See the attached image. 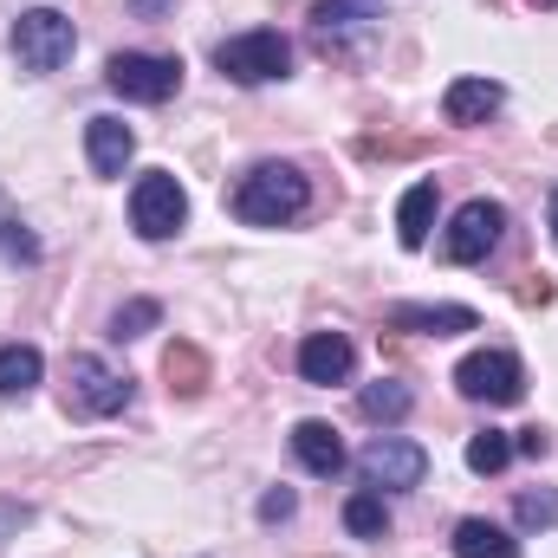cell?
Returning a JSON list of instances; mask_svg holds the SVG:
<instances>
[{
	"label": "cell",
	"instance_id": "cell-7",
	"mask_svg": "<svg viewBox=\"0 0 558 558\" xmlns=\"http://www.w3.org/2000/svg\"><path fill=\"white\" fill-rule=\"evenodd\" d=\"M357 474H364V487H377V494H410L428 481V448L422 441H403V435H377L364 454H357Z\"/></svg>",
	"mask_w": 558,
	"mask_h": 558
},
{
	"label": "cell",
	"instance_id": "cell-14",
	"mask_svg": "<svg viewBox=\"0 0 558 558\" xmlns=\"http://www.w3.org/2000/svg\"><path fill=\"white\" fill-rule=\"evenodd\" d=\"M500 105H507V85L500 78H454L441 92V118L448 124H487Z\"/></svg>",
	"mask_w": 558,
	"mask_h": 558
},
{
	"label": "cell",
	"instance_id": "cell-21",
	"mask_svg": "<svg viewBox=\"0 0 558 558\" xmlns=\"http://www.w3.org/2000/svg\"><path fill=\"white\" fill-rule=\"evenodd\" d=\"M513 520H520V533H553L558 526V487H520L513 494Z\"/></svg>",
	"mask_w": 558,
	"mask_h": 558
},
{
	"label": "cell",
	"instance_id": "cell-10",
	"mask_svg": "<svg viewBox=\"0 0 558 558\" xmlns=\"http://www.w3.org/2000/svg\"><path fill=\"white\" fill-rule=\"evenodd\" d=\"M390 0H318L312 7V39L325 52H357L377 26H384Z\"/></svg>",
	"mask_w": 558,
	"mask_h": 558
},
{
	"label": "cell",
	"instance_id": "cell-27",
	"mask_svg": "<svg viewBox=\"0 0 558 558\" xmlns=\"http://www.w3.org/2000/svg\"><path fill=\"white\" fill-rule=\"evenodd\" d=\"M553 241H558V189H553Z\"/></svg>",
	"mask_w": 558,
	"mask_h": 558
},
{
	"label": "cell",
	"instance_id": "cell-16",
	"mask_svg": "<svg viewBox=\"0 0 558 558\" xmlns=\"http://www.w3.org/2000/svg\"><path fill=\"white\" fill-rule=\"evenodd\" d=\"M435 202H441V189H435V182H410V189H403V202H397V241H403L410 254H416V247H428Z\"/></svg>",
	"mask_w": 558,
	"mask_h": 558
},
{
	"label": "cell",
	"instance_id": "cell-2",
	"mask_svg": "<svg viewBox=\"0 0 558 558\" xmlns=\"http://www.w3.org/2000/svg\"><path fill=\"white\" fill-rule=\"evenodd\" d=\"M7 46H13V59H20V72H33V78H46V72H59V65L72 59V46H78V33H72V20H65L59 7H26V13L13 20V33H7Z\"/></svg>",
	"mask_w": 558,
	"mask_h": 558
},
{
	"label": "cell",
	"instance_id": "cell-20",
	"mask_svg": "<svg viewBox=\"0 0 558 558\" xmlns=\"http://www.w3.org/2000/svg\"><path fill=\"white\" fill-rule=\"evenodd\" d=\"M357 410L364 422H403L416 410V397H410V384H397V377H384V384H364V397H357Z\"/></svg>",
	"mask_w": 558,
	"mask_h": 558
},
{
	"label": "cell",
	"instance_id": "cell-28",
	"mask_svg": "<svg viewBox=\"0 0 558 558\" xmlns=\"http://www.w3.org/2000/svg\"><path fill=\"white\" fill-rule=\"evenodd\" d=\"M0 228H13V215H7V221H0Z\"/></svg>",
	"mask_w": 558,
	"mask_h": 558
},
{
	"label": "cell",
	"instance_id": "cell-17",
	"mask_svg": "<svg viewBox=\"0 0 558 558\" xmlns=\"http://www.w3.org/2000/svg\"><path fill=\"white\" fill-rule=\"evenodd\" d=\"M46 377V357L33 344H0V403H26Z\"/></svg>",
	"mask_w": 558,
	"mask_h": 558
},
{
	"label": "cell",
	"instance_id": "cell-4",
	"mask_svg": "<svg viewBox=\"0 0 558 558\" xmlns=\"http://www.w3.org/2000/svg\"><path fill=\"white\" fill-rule=\"evenodd\" d=\"M454 390L468 403H487V410H513L526 397V364L513 351H474L454 364Z\"/></svg>",
	"mask_w": 558,
	"mask_h": 558
},
{
	"label": "cell",
	"instance_id": "cell-29",
	"mask_svg": "<svg viewBox=\"0 0 558 558\" xmlns=\"http://www.w3.org/2000/svg\"><path fill=\"white\" fill-rule=\"evenodd\" d=\"M539 7H558V0H539Z\"/></svg>",
	"mask_w": 558,
	"mask_h": 558
},
{
	"label": "cell",
	"instance_id": "cell-24",
	"mask_svg": "<svg viewBox=\"0 0 558 558\" xmlns=\"http://www.w3.org/2000/svg\"><path fill=\"white\" fill-rule=\"evenodd\" d=\"M26 520H33V507H26V500H0V546H7Z\"/></svg>",
	"mask_w": 558,
	"mask_h": 558
},
{
	"label": "cell",
	"instance_id": "cell-26",
	"mask_svg": "<svg viewBox=\"0 0 558 558\" xmlns=\"http://www.w3.org/2000/svg\"><path fill=\"white\" fill-rule=\"evenodd\" d=\"M546 448H553V441H546V435H539V428H520V441H513V454H533V461H539V454H546Z\"/></svg>",
	"mask_w": 558,
	"mask_h": 558
},
{
	"label": "cell",
	"instance_id": "cell-8",
	"mask_svg": "<svg viewBox=\"0 0 558 558\" xmlns=\"http://www.w3.org/2000/svg\"><path fill=\"white\" fill-rule=\"evenodd\" d=\"M105 85L118 98H131V105H162L182 85V59H169V52H118L105 65Z\"/></svg>",
	"mask_w": 558,
	"mask_h": 558
},
{
	"label": "cell",
	"instance_id": "cell-18",
	"mask_svg": "<svg viewBox=\"0 0 558 558\" xmlns=\"http://www.w3.org/2000/svg\"><path fill=\"white\" fill-rule=\"evenodd\" d=\"M454 558H520V539L494 520H461L454 526Z\"/></svg>",
	"mask_w": 558,
	"mask_h": 558
},
{
	"label": "cell",
	"instance_id": "cell-6",
	"mask_svg": "<svg viewBox=\"0 0 558 558\" xmlns=\"http://www.w3.org/2000/svg\"><path fill=\"white\" fill-rule=\"evenodd\" d=\"M65 410L72 416H118V410H131V377H118L105 357H92V351H78L72 364H65Z\"/></svg>",
	"mask_w": 558,
	"mask_h": 558
},
{
	"label": "cell",
	"instance_id": "cell-9",
	"mask_svg": "<svg viewBox=\"0 0 558 558\" xmlns=\"http://www.w3.org/2000/svg\"><path fill=\"white\" fill-rule=\"evenodd\" d=\"M500 234H507V208H500V202H487V195H474V202L448 221L441 254H448L454 267H481V260L500 247Z\"/></svg>",
	"mask_w": 558,
	"mask_h": 558
},
{
	"label": "cell",
	"instance_id": "cell-15",
	"mask_svg": "<svg viewBox=\"0 0 558 558\" xmlns=\"http://www.w3.org/2000/svg\"><path fill=\"white\" fill-rule=\"evenodd\" d=\"M292 454H299V468H305V474H318V481H338V474H344V461H351L331 422H299V428H292Z\"/></svg>",
	"mask_w": 558,
	"mask_h": 558
},
{
	"label": "cell",
	"instance_id": "cell-5",
	"mask_svg": "<svg viewBox=\"0 0 558 558\" xmlns=\"http://www.w3.org/2000/svg\"><path fill=\"white\" fill-rule=\"evenodd\" d=\"M182 221H189V189L169 169H143L131 182V228L143 241H169V234H182Z\"/></svg>",
	"mask_w": 558,
	"mask_h": 558
},
{
	"label": "cell",
	"instance_id": "cell-22",
	"mask_svg": "<svg viewBox=\"0 0 558 558\" xmlns=\"http://www.w3.org/2000/svg\"><path fill=\"white\" fill-rule=\"evenodd\" d=\"M507 461H513V435H507V428L468 435V474H500Z\"/></svg>",
	"mask_w": 558,
	"mask_h": 558
},
{
	"label": "cell",
	"instance_id": "cell-1",
	"mask_svg": "<svg viewBox=\"0 0 558 558\" xmlns=\"http://www.w3.org/2000/svg\"><path fill=\"white\" fill-rule=\"evenodd\" d=\"M312 208V182L292 162H260L234 182V221L247 228H286Z\"/></svg>",
	"mask_w": 558,
	"mask_h": 558
},
{
	"label": "cell",
	"instance_id": "cell-13",
	"mask_svg": "<svg viewBox=\"0 0 558 558\" xmlns=\"http://www.w3.org/2000/svg\"><path fill=\"white\" fill-rule=\"evenodd\" d=\"M85 156H92V175L118 182V175L131 169V156H137L131 124H124V118H92V124H85Z\"/></svg>",
	"mask_w": 558,
	"mask_h": 558
},
{
	"label": "cell",
	"instance_id": "cell-19",
	"mask_svg": "<svg viewBox=\"0 0 558 558\" xmlns=\"http://www.w3.org/2000/svg\"><path fill=\"white\" fill-rule=\"evenodd\" d=\"M344 533H351V539H384V533H390V500H384L377 487L351 494V500H344Z\"/></svg>",
	"mask_w": 558,
	"mask_h": 558
},
{
	"label": "cell",
	"instance_id": "cell-25",
	"mask_svg": "<svg viewBox=\"0 0 558 558\" xmlns=\"http://www.w3.org/2000/svg\"><path fill=\"white\" fill-rule=\"evenodd\" d=\"M292 507H299V500H292V487H274V494L260 500V520H267V526H274V520H292Z\"/></svg>",
	"mask_w": 558,
	"mask_h": 558
},
{
	"label": "cell",
	"instance_id": "cell-3",
	"mask_svg": "<svg viewBox=\"0 0 558 558\" xmlns=\"http://www.w3.org/2000/svg\"><path fill=\"white\" fill-rule=\"evenodd\" d=\"M215 65L234 85H274V78L292 72V46H286V33H274V26H254V33L221 39L215 46Z\"/></svg>",
	"mask_w": 558,
	"mask_h": 558
},
{
	"label": "cell",
	"instance_id": "cell-23",
	"mask_svg": "<svg viewBox=\"0 0 558 558\" xmlns=\"http://www.w3.org/2000/svg\"><path fill=\"white\" fill-rule=\"evenodd\" d=\"M156 318H162V305H156V299H131V305L111 318V338H143Z\"/></svg>",
	"mask_w": 558,
	"mask_h": 558
},
{
	"label": "cell",
	"instance_id": "cell-11",
	"mask_svg": "<svg viewBox=\"0 0 558 558\" xmlns=\"http://www.w3.org/2000/svg\"><path fill=\"white\" fill-rule=\"evenodd\" d=\"M351 371H357V344L344 331H305L299 338V377L305 384L331 390V384H351Z\"/></svg>",
	"mask_w": 558,
	"mask_h": 558
},
{
	"label": "cell",
	"instance_id": "cell-12",
	"mask_svg": "<svg viewBox=\"0 0 558 558\" xmlns=\"http://www.w3.org/2000/svg\"><path fill=\"white\" fill-rule=\"evenodd\" d=\"M384 325L390 331H416V338H454V331H474L481 312L474 305H390Z\"/></svg>",
	"mask_w": 558,
	"mask_h": 558
}]
</instances>
